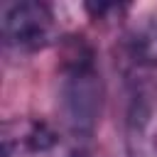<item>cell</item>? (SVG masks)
Listing matches in <instances>:
<instances>
[{
	"instance_id": "obj_1",
	"label": "cell",
	"mask_w": 157,
	"mask_h": 157,
	"mask_svg": "<svg viewBox=\"0 0 157 157\" xmlns=\"http://www.w3.org/2000/svg\"><path fill=\"white\" fill-rule=\"evenodd\" d=\"M93 64V54L86 44H74L64 61L61 105L66 125L76 132H91L101 108V81Z\"/></svg>"
},
{
	"instance_id": "obj_2",
	"label": "cell",
	"mask_w": 157,
	"mask_h": 157,
	"mask_svg": "<svg viewBox=\"0 0 157 157\" xmlns=\"http://www.w3.org/2000/svg\"><path fill=\"white\" fill-rule=\"evenodd\" d=\"M0 29L5 44L22 49V52H34L47 47L54 39V15L44 2H10L2 7L0 17Z\"/></svg>"
},
{
	"instance_id": "obj_3",
	"label": "cell",
	"mask_w": 157,
	"mask_h": 157,
	"mask_svg": "<svg viewBox=\"0 0 157 157\" xmlns=\"http://www.w3.org/2000/svg\"><path fill=\"white\" fill-rule=\"evenodd\" d=\"M56 142L54 132L44 123L12 120L2 128V155L12 157L20 152H44Z\"/></svg>"
},
{
	"instance_id": "obj_4",
	"label": "cell",
	"mask_w": 157,
	"mask_h": 157,
	"mask_svg": "<svg viewBox=\"0 0 157 157\" xmlns=\"http://www.w3.org/2000/svg\"><path fill=\"white\" fill-rule=\"evenodd\" d=\"M137 54L140 59H157V22L145 32V37H140Z\"/></svg>"
}]
</instances>
